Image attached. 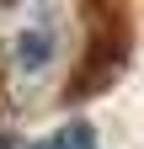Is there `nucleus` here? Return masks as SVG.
I'll return each instance as SVG.
<instances>
[{"label": "nucleus", "mask_w": 144, "mask_h": 149, "mask_svg": "<svg viewBox=\"0 0 144 149\" xmlns=\"http://www.w3.org/2000/svg\"><path fill=\"white\" fill-rule=\"evenodd\" d=\"M80 0H0V101L43 112L80 59Z\"/></svg>", "instance_id": "nucleus-1"}, {"label": "nucleus", "mask_w": 144, "mask_h": 149, "mask_svg": "<svg viewBox=\"0 0 144 149\" xmlns=\"http://www.w3.org/2000/svg\"><path fill=\"white\" fill-rule=\"evenodd\" d=\"M101 139H96V128L85 123V117H69L64 128H53L48 139H38V144H27V149H96Z\"/></svg>", "instance_id": "nucleus-2"}, {"label": "nucleus", "mask_w": 144, "mask_h": 149, "mask_svg": "<svg viewBox=\"0 0 144 149\" xmlns=\"http://www.w3.org/2000/svg\"><path fill=\"white\" fill-rule=\"evenodd\" d=\"M0 149H27V144H16L11 133H0Z\"/></svg>", "instance_id": "nucleus-3"}]
</instances>
